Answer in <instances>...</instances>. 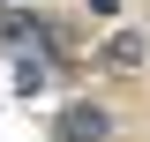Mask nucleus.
<instances>
[{
    "mask_svg": "<svg viewBox=\"0 0 150 142\" xmlns=\"http://www.w3.org/2000/svg\"><path fill=\"white\" fill-rule=\"evenodd\" d=\"M53 142H105V112L98 105H68L60 127H53Z\"/></svg>",
    "mask_w": 150,
    "mask_h": 142,
    "instance_id": "f257e3e1",
    "label": "nucleus"
},
{
    "mask_svg": "<svg viewBox=\"0 0 150 142\" xmlns=\"http://www.w3.org/2000/svg\"><path fill=\"white\" fill-rule=\"evenodd\" d=\"M90 8H98V15H112V8H120V0H90Z\"/></svg>",
    "mask_w": 150,
    "mask_h": 142,
    "instance_id": "f03ea898",
    "label": "nucleus"
}]
</instances>
